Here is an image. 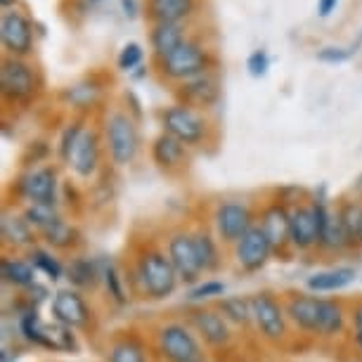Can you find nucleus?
I'll return each instance as SVG.
<instances>
[{
	"mask_svg": "<svg viewBox=\"0 0 362 362\" xmlns=\"http://www.w3.org/2000/svg\"><path fill=\"white\" fill-rule=\"evenodd\" d=\"M355 279V270L353 268H337V270H327V272H317L308 279V286L313 291H337L344 289L346 284H351Z\"/></svg>",
	"mask_w": 362,
	"mask_h": 362,
	"instance_id": "24",
	"label": "nucleus"
},
{
	"mask_svg": "<svg viewBox=\"0 0 362 362\" xmlns=\"http://www.w3.org/2000/svg\"><path fill=\"white\" fill-rule=\"evenodd\" d=\"M339 0H317V15L320 17H329L334 10H337Z\"/></svg>",
	"mask_w": 362,
	"mask_h": 362,
	"instance_id": "44",
	"label": "nucleus"
},
{
	"mask_svg": "<svg viewBox=\"0 0 362 362\" xmlns=\"http://www.w3.org/2000/svg\"><path fill=\"white\" fill-rule=\"evenodd\" d=\"M225 286L221 282H206L202 286H197L192 291V298H209V296H223Z\"/></svg>",
	"mask_w": 362,
	"mask_h": 362,
	"instance_id": "42",
	"label": "nucleus"
},
{
	"mask_svg": "<svg viewBox=\"0 0 362 362\" xmlns=\"http://www.w3.org/2000/svg\"><path fill=\"white\" fill-rule=\"evenodd\" d=\"M199 10V0H145L149 24H187Z\"/></svg>",
	"mask_w": 362,
	"mask_h": 362,
	"instance_id": "13",
	"label": "nucleus"
},
{
	"mask_svg": "<svg viewBox=\"0 0 362 362\" xmlns=\"http://www.w3.org/2000/svg\"><path fill=\"white\" fill-rule=\"evenodd\" d=\"M247 69H249V74L254 78H261V76H265L268 74V69H270V57H268V52L265 50H254L247 57Z\"/></svg>",
	"mask_w": 362,
	"mask_h": 362,
	"instance_id": "40",
	"label": "nucleus"
},
{
	"mask_svg": "<svg viewBox=\"0 0 362 362\" xmlns=\"http://www.w3.org/2000/svg\"><path fill=\"white\" fill-rule=\"evenodd\" d=\"M83 131H86L83 121H71V124L64 128L62 140H59V154H62V159H64V161L69 159L71 149H74V145H76V142H78L81 133H83Z\"/></svg>",
	"mask_w": 362,
	"mask_h": 362,
	"instance_id": "39",
	"label": "nucleus"
},
{
	"mask_svg": "<svg viewBox=\"0 0 362 362\" xmlns=\"http://www.w3.org/2000/svg\"><path fill=\"white\" fill-rule=\"evenodd\" d=\"M211 69H214V54H211V50L202 40H194V38H187L185 43L177 45L173 52L159 59L161 76L168 81H177V83L189 81Z\"/></svg>",
	"mask_w": 362,
	"mask_h": 362,
	"instance_id": "1",
	"label": "nucleus"
},
{
	"mask_svg": "<svg viewBox=\"0 0 362 362\" xmlns=\"http://www.w3.org/2000/svg\"><path fill=\"white\" fill-rule=\"evenodd\" d=\"M261 228L265 232V237L270 239L272 249L289 242V214H286L282 206H270L265 211Z\"/></svg>",
	"mask_w": 362,
	"mask_h": 362,
	"instance_id": "23",
	"label": "nucleus"
},
{
	"mask_svg": "<svg viewBox=\"0 0 362 362\" xmlns=\"http://www.w3.org/2000/svg\"><path fill=\"white\" fill-rule=\"evenodd\" d=\"M19 192L31 204L54 206V199H57V175H54V170L50 166L31 168L19 180Z\"/></svg>",
	"mask_w": 362,
	"mask_h": 362,
	"instance_id": "10",
	"label": "nucleus"
},
{
	"mask_svg": "<svg viewBox=\"0 0 362 362\" xmlns=\"http://www.w3.org/2000/svg\"><path fill=\"white\" fill-rule=\"evenodd\" d=\"M187 40V24H149V45L156 59H163Z\"/></svg>",
	"mask_w": 362,
	"mask_h": 362,
	"instance_id": "19",
	"label": "nucleus"
},
{
	"mask_svg": "<svg viewBox=\"0 0 362 362\" xmlns=\"http://www.w3.org/2000/svg\"><path fill=\"white\" fill-rule=\"evenodd\" d=\"M177 98L182 100V105L192 107V109L214 107L216 102L221 100V78L211 69L189 81H182L180 88H177Z\"/></svg>",
	"mask_w": 362,
	"mask_h": 362,
	"instance_id": "9",
	"label": "nucleus"
},
{
	"mask_svg": "<svg viewBox=\"0 0 362 362\" xmlns=\"http://www.w3.org/2000/svg\"><path fill=\"white\" fill-rule=\"evenodd\" d=\"M152 159L161 168H175L185 161V145L168 133H161L152 142Z\"/></svg>",
	"mask_w": 362,
	"mask_h": 362,
	"instance_id": "22",
	"label": "nucleus"
},
{
	"mask_svg": "<svg viewBox=\"0 0 362 362\" xmlns=\"http://www.w3.org/2000/svg\"><path fill=\"white\" fill-rule=\"evenodd\" d=\"M161 126H163V133L173 135V138L180 140L185 147L199 145V142L206 138V131H209L206 119H204L197 109L185 107V105H170L163 109Z\"/></svg>",
	"mask_w": 362,
	"mask_h": 362,
	"instance_id": "3",
	"label": "nucleus"
},
{
	"mask_svg": "<svg viewBox=\"0 0 362 362\" xmlns=\"http://www.w3.org/2000/svg\"><path fill=\"white\" fill-rule=\"evenodd\" d=\"M168 258L173 263V268L177 272V277L182 282H194L197 277L202 275V263L199 256H197V247H194V237L189 235H175L168 242Z\"/></svg>",
	"mask_w": 362,
	"mask_h": 362,
	"instance_id": "15",
	"label": "nucleus"
},
{
	"mask_svg": "<svg viewBox=\"0 0 362 362\" xmlns=\"http://www.w3.org/2000/svg\"><path fill=\"white\" fill-rule=\"evenodd\" d=\"M289 242L296 249H310L320 244V223L313 206L293 209L289 214Z\"/></svg>",
	"mask_w": 362,
	"mask_h": 362,
	"instance_id": "17",
	"label": "nucleus"
},
{
	"mask_svg": "<svg viewBox=\"0 0 362 362\" xmlns=\"http://www.w3.org/2000/svg\"><path fill=\"white\" fill-rule=\"evenodd\" d=\"M254 228L251 225L249 206L239 202H225L216 211V230L223 237V242H239L247 232Z\"/></svg>",
	"mask_w": 362,
	"mask_h": 362,
	"instance_id": "12",
	"label": "nucleus"
},
{
	"mask_svg": "<svg viewBox=\"0 0 362 362\" xmlns=\"http://www.w3.org/2000/svg\"><path fill=\"white\" fill-rule=\"evenodd\" d=\"M64 100L76 109H88L100 100V86L93 83V81H81V83H74L66 88Z\"/></svg>",
	"mask_w": 362,
	"mask_h": 362,
	"instance_id": "27",
	"label": "nucleus"
},
{
	"mask_svg": "<svg viewBox=\"0 0 362 362\" xmlns=\"http://www.w3.org/2000/svg\"><path fill=\"white\" fill-rule=\"evenodd\" d=\"M69 279L76 286H93L98 282V268L90 258H76L69 268Z\"/></svg>",
	"mask_w": 362,
	"mask_h": 362,
	"instance_id": "33",
	"label": "nucleus"
},
{
	"mask_svg": "<svg viewBox=\"0 0 362 362\" xmlns=\"http://www.w3.org/2000/svg\"><path fill=\"white\" fill-rule=\"evenodd\" d=\"M3 362H10V353L8 351H3Z\"/></svg>",
	"mask_w": 362,
	"mask_h": 362,
	"instance_id": "46",
	"label": "nucleus"
},
{
	"mask_svg": "<svg viewBox=\"0 0 362 362\" xmlns=\"http://www.w3.org/2000/svg\"><path fill=\"white\" fill-rule=\"evenodd\" d=\"M348 242H353L351 237H348V232L344 228V221H341V216H329V223H327V228L322 230V237H320V244H322L325 249H344Z\"/></svg>",
	"mask_w": 362,
	"mask_h": 362,
	"instance_id": "30",
	"label": "nucleus"
},
{
	"mask_svg": "<svg viewBox=\"0 0 362 362\" xmlns=\"http://www.w3.org/2000/svg\"><path fill=\"white\" fill-rule=\"evenodd\" d=\"M251 310H254V322L258 327V332L265 339L275 341L286 334L284 310L270 293H256V296H251Z\"/></svg>",
	"mask_w": 362,
	"mask_h": 362,
	"instance_id": "11",
	"label": "nucleus"
},
{
	"mask_svg": "<svg viewBox=\"0 0 362 362\" xmlns=\"http://www.w3.org/2000/svg\"><path fill=\"white\" fill-rule=\"evenodd\" d=\"M121 3V10H124V15L128 17V19H135L138 17V0H119Z\"/></svg>",
	"mask_w": 362,
	"mask_h": 362,
	"instance_id": "45",
	"label": "nucleus"
},
{
	"mask_svg": "<svg viewBox=\"0 0 362 362\" xmlns=\"http://www.w3.org/2000/svg\"><path fill=\"white\" fill-rule=\"evenodd\" d=\"M192 322L197 327V332L202 334L204 341L211 346H223L230 341V327L228 320L223 315H218L214 310H197L192 313Z\"/></svg>",
	"mask_w": 362,
	"mask_h": 362,
	"instance_id": "20",
	"label": "nucleus"
},
{
	"mask_svg": "<svg viewBox=\"0 0 362 362\" xmlns=\"http://www.w3.org/2000/svg\"><path fill=\"white\" fill-rule=\"evenodd\" d=\"M142 57H145V50H142L140 43H126L124 47H121L116 64H119L121 71H133L142 64Z\"/></svg>",
	"mask_w": 362,
	"mask_h": 362,
	"instance_id": "37",
	"label": "nucleus"
},
{
	"mask_svg": "<svg viewBox=\"0 0 362 362\" xmlns=\"http://www.w3.org/2000/svg\"><path fill=\"white\" fill-rule=\"evenodd\" d=\"M22 332L33 344L47 348V351L71 353L76 351V339L71 334V327L62 322H40L36 313H26L22 317Z\"/></svg>",
	"mask_w": 362,
	"mask_h": 362,
	"instance_id": "7",
	"label": "nucleus"
},
{
	"mask_svg": "<svg viewBox=\"0 0 362 362\" xmlns=\"http://www.w3.org/2000/svg\"><path fill=\"white\" fill-rule=\"evenodd\" d=\"M194 247H197V256H199V263H202V270L209 272L214 270L218 265V251H216V244L214 239L209 235H197L194 237Z\"/></svg>",
	"mask_w": 362,
	"mask_h": 362,
	"instance_id": "34",
	"label": "nucleus"
},
{
	"mask_svg": "<svg viewBox=\"0 0 362 362\" xmlns=\"http://www.w3.org/2000/svg\"><path fill=\"white\" fill-rule=\"evenodd\" d=\"M0 43L8 57H29L33 52V22L19 8H10L0 19Z\"/></svg>",
	"mask_w": 362,
	"mask_h": 362,
	"instance_id": "6",
	"label": "nucleus"
},
{
	"mask_svg": "<svg viewBox=\"0 0 362 362\" xmlns=\"http://www.w3.org/2000/svg\"><path fill=\"white\" fill-rule=\"evenodd\" d=\"M341 221H344V228L348 232V237L351 239H358L360 237V230H362V206L360 204H346L344 209H341Z\"/></svg>",
	"mask_w": 362,
	"mask_h": 362,
	"instance_id": "36",
	"label": "nucleus"
},
{
	"mask_svg": "<svg viewBox=\"0 0 362 362\" xmlns=\"http://www.w3.org/2000/svg\"><path fill=\"white\" fill-rule=\"evenodd\" d=\"M66 163H69L76 175L90 177L100 166V138H98V133L90 131V128H86V131L81 133L78 142L74 145Z\"/></svg>",
	"mask_w": 362,
	"mask_h": 362,
	"instance_id": "16",
	"label": "nucleus"
},
{
	"mask_svg": "<svg viewBox=\"0 0 362 362\" xmlns=\"http://www.w3.org/2000/svg\"><path fill=\"white\" fill-rule=\"evenodd\" d=\"M362 45V38L358 43H353L351 47H337V45H327L322 50H317V59L320 62H327V64H339V62H348V59L353 57L355 52H358V47Z\"/></svg>",
	"mask_w": 362,
	"mask_h": 362,
	"instance_id": "35",
	"label": "nucleus"
},
{
	"mask_svg": "<svg viewBox=\"0 0 362 362\" xmlns=\"http://www.w3.org/2000/svg\"><path fill=\"white\" fill-rule=\"evenodd\" d=\"M344 329V310L337 300H327L320 298V325H317V334L322 337H334Z\"/></svg>",
	"mask_w": 362,
	"mask_h": 362,
	"instance_id": "25",
	"label": "nucleus"
},
{
	"mask_svg": "<svg viewBox=\"0 0 362 362\" xmlns=\"http://www.w3.org/2000/svg\"><path fill=\"white\" fill-rule=\"evenodd\" d=\"M270 251H272L270 239L265 237L261 225H254V228L237 242V263L249 272L261 270L265 261L270 258Z\"/></svg>",
	"mask_w": 362,
	"mask_h": 362,
	"instance_id": "14",
	"label": "nucleus"
},
{
	"mask_svg": "<svg viewBox=\"0 0 362 362\" xmlns=\"http://www.w3.org/2000/svg\"><path fill=\"white\" fill-rule=\"evenodd\" d=\"M52 313H54V320H57V322L71 327V329H74V327L88 325V317H90V310H88L86 300L71 289H64V291L54 293Z\"/></svg>",
	"mask_w": 362,
	"mask_h": 362,
	"instance_id": "18",
	"label": "nucleus"
},
{
	"mask_svg": "<svg viewBox=\"0 0 362 362\" xmlns=\"http://www.w3.org/2000/svg\"><path fill=\"white\" fill-rule=\"evenodd\" d=\"M358 239H360V242H362V230H360V237H358Z\"/></svg>",
	"mask_w": 362,
	"mask_h": 362,
	"instance_id": "47",
	"label": "nucleus"
},
{
	"mask_svg": "<svg viewBox=\"0 0 362 362\" xmlns=\"http://www.w3.org/2000/svg\"><path fill=\"white\" fill-rule=\"evenodd\" d=\"M286 315L291 317V322L300 327L305 332H317L320 325V298L315 296H296L289 300Z\"/></svg>",
	"mask_w": 362,
	"mask_h": 362,
	"instance_id": "21",
	"label": "nucleus"
},
{
	"mask_svg": "<svg viewBox=\"0 0 362 362\" xmlns=\"http://www.w3.org/2000/svg\"><path fill=\"white\" fill-rule=\"evenodd\" d=\"M36 69L22 57H5L0 66V93L10 102H26L36 95Z\"/></svg>",
	"mask_w": 362,
	"mask_h": 362,
	"instance_id": "5",
	"label": "nucleus"
},
{
	"mask_svg": "<svg viewBox=\"0 0 362 362\" xmlns=\"http://www.w3.org/2000/svg\"><path fill=\"white\" fill-rule=\"evenodd\" d=\"M31 263L36 265L38 270H43L47 277L50 279H59L62 277V265H59L54 258L47 254V251H43V249H33L31 251Z\"/></svg>",
	"mask_w": 362,
	"mask_h": 362,
	"instance_id": "38",
	"label": "nucleus"
},
{
	"mask_svg": "<svg viewBox=\"0 0 362 362\" xmlns=\"http://www.w3.org/2000/svg\"><path fill=\"white\" fill-rule=\"evenodd\" d=\"M24 218L29 221L31 228H38L40 232L50 230L54 223L62 221V218L57 216V211H54V206H43V204H31V206L26 209Z\"/></svg>",
	"mask_w": 362,
	"mask_h": 362,
	"instance_id": "32",
	"label": "nucleus"
},
{
	"mask_svg": "<svg viewBox=\"0 0 362 362\" xmlns=\"http://www.w3.org/2000/svg\"><path fill=\"white\" fill-rule=\"evenodd\" d=\"M105 142L116 166H128L140 152V133L131 114L112 112L105 121Z\"/></svg>",
	"mask_w": 362,
	"mask_h": 362,
	"instance_id": "2",
	"label": "nucleus"
},
{
	"mask_svg": "<svg viewBox=\"0 0 362 362\" xmlns=\"http://www.w3.org/2000/svg\"><path fill=\"white\" fill-rule=\"evenodd\" d=\"M90 3H100V0H90Z\"/></svg>",
	"mask_w": 362,
	"mask_h": 362,
	"instance_id": "48",
	"label": "nucleus"
},
{
	"mask_svg": "<svg viewBox=\"0 0 362 362\" xmlns=\"http://www.w3.org/2000/svg\"><path fill=\"white\" fill-rule=\"evenodd\" d=\"M159 348L168 362H204L197 339L182 325H166L159 332Z\"/></svg>",
	"mask_w": 362,
	"mask_h": 362,
	"instance_id": "8",
	"label": "nucleus"
},
{
	"mask_svg": "<svg viewBox=\"0 0 362 362\" xmlns=\"http://www.w3.org/2000/svg\"><path fill=\"white\" fill-rule=\"evenodd\" d=\"M138 275L145 289L152 298H166L175 291L177 286V272L170 263V258H166L159 251H149L140 258L138 263Z\"/></svg>",
	"mask_w": 362,
	"mask_h": 362,
	"instance_id": "4",
	"label": "nucleus"
},
{
	"mask_svg": "<svg viewBox=\"0 0 362 362\" xmlns=\"http://www.w3.org/2000/svg\"><path fill=\"white\" fill-rule=\"evenodd\" d=\"M221 313L223 317L232 325L247 327L249 322H254V310H251V298L242 296H232L221 300Z\"/></svg>",
	"mask_w": 362,
	"mask_h": 362,
	"instance_id": "26",
	"label": "nucleus"
},
{
	"mask_svg": "<svg viewBox=\"0 0 362 362\" xmlns=\"http://www.w3.org/2000/svg\"><path fill=\"white\" fill-rule=\"evenodd\" d=\"M31 225L26 218H15V216H5L3 218V239L8 244L15 247H26L31 244Z\"/></svg>",
	"mask_w": 362,
	"mask_h": 362,
	"instance_id": "28",
	"label": "nucleus"
},
{
	"mask_svg": "<svg viewBox=\"0 0 362 362\" xmlns=\"http://www.w3.org/2000/svg\"><path fill=\"white\" fill-rule=\"evenodd\" d=\"M353 332H355V344H358V348L362 351V305L353 315Z\"/></svg>",
	"mask_w": 362,
	"mask_h": 362,
	"instance_id": "43",
	"label": "nucleus"
},
{
	"mask_svg": "<svg viewBox=\"0 0 362 362\" xmlns=\"http://www.w3.org/2000/svg\"><path fill=\"white\" fill-rule=\"evenodd\" d=\"M109 362H147L145 348L133 339L119 341V344H114L112 351H109Z\"/></svg>",
	"mask_w": 362,
	"mask_h": 362,
	"instance_id": "31",
	"label": "nucleus"
},
{
	"mask_svg": "<svg viewBox=\"0 0 362 362\" xmlns=\"http://www.w3.org/2000/svg\"><path fill=\"white\" fill-rule=\"evenodd\" d=\"M105 282H107V289L109 293L114 296V300H119V303H124V291H121V282H119V275H116V270L109 265V268L105 270Z\"/></svg>",
	"mask_w": 362,
	"mask_h": 362,
	"instance_id": "41",
	"label": "nucleus"
},
{
	"mask_svg": "<svg viewBox=\"0 0 362 362\" xmlns=\"http://www.w3.org/2000/svg\"><path fill=\"white\" fill-rule=\"evenodd\" d=\"M0 275L12 286H31L33 284V270L29 263L15 261V258H5L0 263Z\"/></svg>",
	"mask_w": 362,
	"mask_h": 362,
	"instance_id": "29",
	"label": "nucleus"
}]
</instances>
